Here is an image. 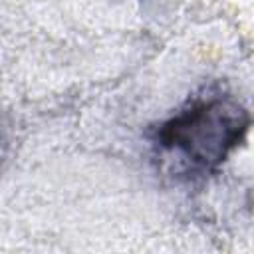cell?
<instances>
[{
	"mask_svg": "<svg viewBox=\"0 0 254 254\" xmlns=\"http://www.w3.org/2000/svg\"><path fill=\"white\" fill-rule=\"evenodd\" d=\"M248 109L222 91L198 95L153 131V143L177 171L189 177L214 173L244 141Z\"/></svg>",
	"mask_w": 254,
	"mask_h": 254,
	"instance_id": "obj_1",
	"label": "cell"
}]
</instances>
